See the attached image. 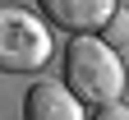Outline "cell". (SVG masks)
Wrapping results in <instances>:
<instances>
[{
	"instance_id": "5b68a950",
	"label": "cell",
	"mask_w": 129,
	"mask_h": 120,
	"mask_svg": "<svg viewBox=\"0 0 129 120\" xmlns=\"http://www.w3.org/2000/svg\"><path fill=\"white\" fill-rule=\"evenodd\" d=\"M97 37H102L111 51H129V9H115V14L106 19V28L97 32Z\"/></svg>"
},
{
	"instance_id": "277c9868",
	"label": "cell",
	"mask_w": 129,
	"mask_h": 120,
	"mask_svg": "<svg viewBox=\"0 0 129 120\" xmlns=\"http://www.w3.org/2000/svg\"><path fill=\"white\" fill-rule=\"evenodd\" d=\"M23 120H88V106L69 92V83L42 79L23 97Z\"/></svg>"
},
{
	"instance_id": "6da1fadb",
	"label": "cell",
	"mask_w": 129,
	"mask_h": 120,
	"mask_svg": "<svg viewBox=\"0 0 129 120\" xmlns=\"http://www.w3.org/2000/svg\"><path fill=\"white\" fill-rule=\"evenodd\" d=\"M64 83L83 106H111L124 92L120 51H111L102 37H69L64 42Z\"/></svg>"
},
{
	"instance_id": "8992f818",
	"label": "cell",
	"mask_w": 129,
	"mask_h": 120,
	"mask_svg": "<svg viewBox=\"0 0 129 120\" xmlns=\"http://www.w3.org/2000/svg\"><path fill=\"white\" fill-rule=\"evenodd\" d=\"M88 120H129V106H120V102H111V106H97Z\"/></svg>"
},
{
	"instance_id": "7a4b0ae2",
	"label": "cell",
	"mask_w": 129,
	"mask_h": 120,
	"mask_svg": "<svg viewBox=\"0 0 129 120\" xmlns=\"http://www.w3.org/2000/svg\"><path fill=\"white\" fill-rule=\"evenodd\" d=\"M55 56L51 28L37 14L0 5V74H37Z\"/></svg>"
},
{
	"instance_id": "3957f363",
	"label": "cell",
	"mask_w": 129,
	"mask_h": 120,
	"mask_svg": "<svg viewBox=\"0 0 129 120\" xmlns=\"http://www.w3.org/2000/svg\"><path fill=\"white\" fill-rule=\"evenodd\" d=\"M37 9L46 14L51 28L69 32V37H92V32L106 28V19L120 5L115 0H37Z\"/></svg>"
}]
</instances>
